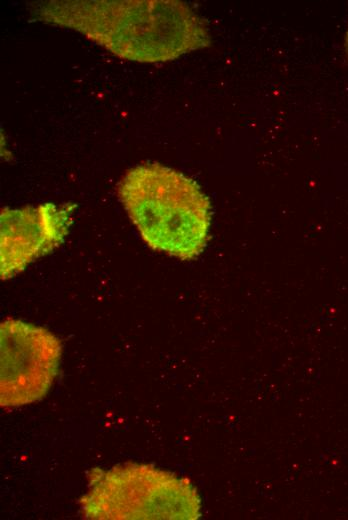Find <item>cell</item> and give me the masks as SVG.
Here are the masks:
<instances>
[{
	"mask_svg": "<svg viewBox=\"0 0 348 520\" xmlns=\"http://www.w3.org/2000/svg\"><path fill=\"white\" fill-rule=\"evenodd\" d=\"M0 404L17 407L42 399L57 375L61 342L46 328L22 320L0 325Z\"/></svg>",
	"mask_w": 348,
	"mask_h": 520,
	"instance_id": "277c9868",
	"label": "cell"
},
{
	"mask_svg": "<svg viewBox=\"0 0 348 520\" xmlns=\"http://www.w3.org/2000/svg\"><path fill=\"white\" fill-rule=\"evenodd\" d=\"M75 205L44 203L0 214V275L6 280L50 253L68 234Z\"/></svg>",
	"mask_w": 348,
	"mask_h": 520,
	"instance_id": "5b68a950",
	"label": "cell"
},
{
	"mask_svg": "<svg viewBox=\"0 0 348 520\" xmlns=\"http://www.w3.org/2000/svg\"><path fill=\"white\" fill-rule=\"evenodd\" d=\"M30 7L40 21L75 30L130 61L166 62L210 45L204 21L177 0H49Z\"/></svg>",
	"mask_w": 348,
	"mask_h": 520,
	"instance_id": "6da1fadb",
	"label": "cell"
},
{
	"mask_svg": "<svg viewBox=\"0 0 348 520\" xmlns=\"http://www.w3.org/2000/svg\"><path fill=\"white\" fill-rule=\"evenodd\" d=\"M80 500L85 518L194 520L201 515L196 488L186 478L147 464H126L92 476Z\"/></svg>",
	"mask_w": 348,
	"mask_h": 520,
	"instance_id": "3957f363",
	"label": "cell"
},
{
	"mask_svg": "<svg viewBox=\"0 0 348 520\" xmlns=\"http://www.w3.org/2000/svg\"><path fill=\"white\" fill-rule=\"evenodd\" d=\"M345 47H346V51L348 53V31H347L346 39H345Z\"/></svg>",
	"mask_w": 348,
	"mask_h": 520,
	"instance_id": "8992f818",
	"label": "cell"
},
{
	"mask_svg": "<svg viewBox=\"0 0 348 520\" xmlns=\"http://www.w3.org/2000/svg\"><path fill=\"white\" fill-rule=\"evenodd\" d=\"M118 195L154 250L189 260L204 249L211 207L192 179L158 163L141 164L126 172Z\"/></svg>",
	"mask_w": 348,
	"mask_h": 520,
	"instance_id": "7a4b0ae2",
	"label": "cell"
}]
</instances>
